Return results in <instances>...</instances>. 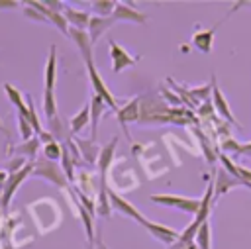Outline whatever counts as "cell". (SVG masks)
I'll list each match as a JSON object with an SVG mask.
<instances>
[{"mask_svg":"<svg viewBox=\"0 0 251 249\" xmlns=\"http://www.w3.org/2000/svg\"><path fill=\"white\" fill-rule=\"evenodd\" d=\"M35 167H33V176H39V178H45L49 182H53L57 188H69V178L67 174L63 173V167L57 165L55 161H49V159H39V161H33Z\"/></svg>","mask_w":251,"mask_h":249,"instance_id":"obj_1","label":"cell"},{"mask_svg":"<svg viewBox=\"0 0 251 249\" xmlns=\"http://www.w3.org/2000/svg\"><path fill=\"white\" fill-rule=\"evenodd\" d=\"M151 202L161 204V206H169V208H178L180 212L194 214V216L200 210V200L198 198H188V196H178V194H153Z\"/></svg>","mask_w":251,"mask_h":249,"instance_id":"obj_2","label":"cell"},{"mask_svg":"<svg viewBox=\"0 0 251 249\" xmlns=\"http://www.w3.org/2000/svg\"><path fill=\"white\" fill-rule=\"evenodd\" d=\"M33 167H35V163H31V161H29L22 171L12 173V174L8 176L6 186H4V192H2V198H0V208H2V212H6V210H8V206H10L12 198H14V194L18 192V188L22 186V182H24L29 174H33Z\"/></svg>","mask_w":251,"mask_h":249,"instance_id":"obj_3","label":"cell"},{"mask_svg":"<svg viewBox=\"0 0 251 249\" xmlns=\"http://www.w3.org/2000/svg\"><path fill=\"white\" fill-rule=\"evenodd\" d=\"M86 73H88V78H90V84H92V94H98V96L106 102V106H108L110 110L118 112V110H120L118 100H116V96L110 92V88L106 86V82L102 80V76H100V73H98L94 61H92V63H86Z\"/></svg>","mask_w":251,"mask_h":249,"instance_id":"obj_4","label":"cell"},{"mask_svg":"<svg viewBox=\"0 0 251 249\" xmlns=\"http://www.w3.org/2000/svg\"><path fill=\"white\" fill-rule=\"evenodd\" d=\"M108 49H110V63H112V73L118 75L126 67H133L137 63V57H133L129 51H126L122 45H118L116 39H108Z\"/></svg>","mask_w":251,"mask_h":249,"instance_id":"obj_5","label":"cell"},{"mask_svg":"<svg viewBox=\"0 0 251 249\" xmlns=\"http://www.w3.org/2000/svg\"><path fill=\"white\" fill-rule=\"evenodd\" d=\"M139 106H141V98L135 96L131 98L129 102H126L118 112H116V118H118V124L122 125L126 137L129 139V133H127V124H133V122H141V114H139Z\"/></svg>","mask_w":251,"mask_h":249,"instance_id":"obj_6","label":"cell"},{"mask_svg":"<svg viewBox=\"0 0 251 249\" xmlns=\"http://www.w3.org/2000/svg\"><path fill=\"white\" fill-rule=\"evenodd\" d=\"M141 225L153 235V237H157L161 243H165V245H175L176 241H178V231L176 229H173V227H169V225H163V224H157V222H151V220H147V218H143L141 220Z\"/></svg>","mask_w":251,"mask_h":249,"instance_id":"obj_7","label":"cell"},{"mask_svg":"<svg viewBox=\"0 0 251 249\" xmlns=\"http://www.w3.org/2000/svg\"><path fill=\"white\" fill-rule=\"evenodd\" d=\"M235 186H245V182L239 180V178H235V176H231L226 169H220L216 173V178H214V200L222 198L226 192H229Z\"/></svg>","mask_w":251,"mask_h":249,"instance_id":"obj_8","label":"cell"},{"mask_svg":"<svg viewBox=\"0 0 251 249\" xmlns=\"http://www.w3.org/2000/svg\"><path fill=\"white\" fill-rule=\"evenodd\" d=\"M69 37L75 41V45L78 47V51H80V55H82V59H84V63H92V39H90V35H88V31L86 29H76V27H71V31H69Z\"/></svg>","mask_w":251,"mask_h":249,"instance_id":"obj_9","label":"cell"},{"mask_svg":"<svg viewBox=\"0 0 251 249\" xmlns=\"http://www.w3.org/2000/svg\"><path fill=\"white\" fill-rule=\"evenodd\" d=\"M108 198H110V204H112V208H114L116 212L127 216V218H131V220H135V222H139V224H141V220L145 218V216L139 214V210H137L133 204H129V202L124 200L118 192H114V190H110V188H108Z\"/></svg>","mask_w":251,"mask_h":249,"instance_id":"obj_10","label":"cell"},{"mask_svg":"<svg viewBox=\"0 0 251 249\" xmlns=\"http://www.w3.org/2000/svg\"><path fill=\"white\" fill-rule=\"evenodd\" d=\"M73 141L78 147V151H80V155H82V159H84L86 165H96L98 163V157H100L102 147L96 145V139H90V137L88 139H80V137L75 135Z\"/></svg>","mask_w":251,"mask_h":249,"instance_id":"obj_11","label":"cell"},{"mask_svg":"<svg viewBox=\"0 0 251 249\" xmlns=\"http://www.w3.org/2000/svg\"><path fill=\"white\" fill-rule=\"evenodd\" d=\"M112 20L114 22H120V20H126V22H131V24H145L147 22V16L137 12L135 8H131L129 4L126 2H118L116 4V10L112 14Z\"/></svg>","mask_w":251,"mask_h":249,"instance_id":"obj_12","label":"cell"},{"mask_svg":"<svg viewBox=\"0 0 251 249\" xmlns=\"http://www.w3.org/2000/svg\"><path fill=\"white\" fill-rule=\"evenodd\" d=\"M212 98H214V108L220 112V116L226 120V122H229V124H233V125H239L237 122H235V118H233V114H231V110H229V104H227V100H226V96L222 94V90L218 88V84H216V76H212Z\"/></svg>","mask_w":251,"mask_h":249,"instance_id":"obj_13","label":"cell"},{"mask_svg":"<svg viewBox=\"0 0 251 249\" xmlns=\"http://www.w3.org/2000/svg\"><path fill=\"white\" fill-rule=\"evenodd\" d=\"M90 139H96V131H98V124L102 120V114L106 112V102L98 96V94H92L90 98Z\"/></svg>","mask_w":251,"mask_h":249,"instance_id":"obj_14","label":"cell"},{"mask_svg":"<svg viewBox=\"0 0 251 249\" xmlns=\"http://www.w3.org/2000/svg\"><path fill=\"white\" fill-rule=\"evenodd\" d=\"M116 147H118V137H114L110 143H106L100 151V157H98V171H100V180L106 182V173L112 165V159H114V153H116Z\"/></svg>","mask_w":251,"mask_h":249,"instance_id":"obj_15","label":"cell"},{"mask_svg":"<svg viewBox=\"0 0 251 249\" xmlns=\"http://www.w3.org/2000/svg\"><path fill=\"white\" fill-rule=\"evenodd\" d=\"M63 14H65V18H67V22H69L71 27H76V29H88V24H90V18H92L88 12L67 6V10H65Z\"/></svg>","mask_w":251,"mask_h":249,"instance_id":"obj_16","label":"cell"},{"mask_svg":"<svg viewBox=\"0 0 251 249\" xmlns=\"http://www.w3.org/2000/svg\"><path fill=\"white\" fill-rule=\"evenodd\" d=\"M55 78H57V47L51 45L49 57H47V63H45V73H43V82H45L47 90H53Z\"/></svg>","mask_w":251,"mask_h":249,"instance_id":"obj_17","label":"cell"},{"mask_svg":"<svg viewBox=\"0 0 251 249\" xmlns=\"http://www.w3.org/2000/svg\"><path fill=\"white\" fill-rule=\"evenodd\" d=\"M112 24H114V20L112 18H102V16H92L90 18V24H88V35H90V39H92V43H96L100 37H102V33L108 29V27H112Z\"/></svg>","mask_w":251,"mask_h":249,"instance_id":"obj_18","label":"cell"},{"mask_svg":"<svg viewBox=\"0 0 251 249\" xmlns=\"http://www.w3.org/2000/svg\"><path fill=\"white\" fill-rule=\"evenodd\" d=\"M39 147H41V141H39V137L35 135V137H31L29 141H22L20 145H16L10 153H12L14 157H27V159L31 161V159H35Z\"/></svg>","mask_w":251,"mask_h":249,"instance_id":"obj_19","label":"cell"},{"mask_svg":"<svg viewBox=\"0 0 251 249\" xmlns=\"http://www.w3.org/2000/svg\"><path fill=\"white\" fill-rule=\"evenodd\" d=\"M76 208H78V218L84 225V233H86V241H88L86 245H88V249H94V216L80 204H76Z\"/></svg>","mask_w":251,"mask_h":249,"instance_id":"obj_20","label":"cell"},{"mask_svg":"<svg viewBox=\"0 0 251 249\" xmlns=\"http://www.w3.org/2000/svg\"><path fill=\"white\" fill-rule=\"evenodd\" d=\"M4 90H6V96H8V100L16 106V110H18V114H22V116H25V112H27V102H25V98L22 96V92L14 86V84H10V82H4Z\"/></svg>","mask_w":251,"mask_h":249,"instance_id":"obj_21","label":"cell"},{"mask_svg":"<svg viewBox=\"0 0 251 249\" xmlns=\"http://www.w3.org/2000/svg\"><path fill=\"white\" fill-rule=\"evenodd\" d=\"M90 122V104L86 102L82 108H80V112L78 114H75L73 118H71V122H69V127H71V133H73V137L86 125Z\"/></svg>","mask_w":251,"mask_h":249,"instance_id":"obj_22","label":"cell"},{"mask_svg":"<svg viewBox=\"0 0 251 249\" xmlns=\"http://www.w3.org/2000/svg\"><path fill=\"white\" fill-rule=\"evenodd\" d=\"M214 31H216V27L196 31V33H194V37H192V43H194V45H196L200 51L210 53V51H212V39H214Z\"/></svg>","mask_w":251,"mask_h":249,"instance_id":"obj_23","label":"cell"},{"mask_svg":"<svg viewBox=\"0 0 251 249\" xmlns=\"http://www.w3.org/2000/svg\"><path fill=\"white\" fill-rule=\"evenodd\" d=\"M49 131L53 133V137L67 139V141H71V139H73L71 129H67V124H65L59 116H57V118H53V120H49Z\"/></svg>","mask_w":251,"mask_h":249,"instance_id":"obj_24","label":"cell"},{"mask_svg":"<svg viewBox=\"0 0 251 249\" xmlns=\"http://www.w3.org/2000/svg\"><path fill=\"white\" fill-rule=\"evenodd\" d=\"M25 102H27V112H25V120L29 122V125L33 127V131H35V135H39L41 131H43V127H41V122H39V118H37V112H35V106H33V98L27 94L25 96Z\"/></svg>","mask_w":251,"mask_h":249,"instance_id":"obj_25","label":"cell"},{"mask_svg":"<svg viewBox=\"0 0 251 249\" xmlns=\"http://www.w3.org/2000/svg\"><path fill=\"white\" fill-rule=\"evenodd\" d=\"M116 4H118V2H114V0H94L90 6H92V10L96 12V16L112 18V14H114V10H116Z\"/></svg>","mask_w":251,"mask_h":249,"instance_id":"obj_26","label":"cell"},{"mask_svg":"<svg viewBox=\"0 0 251 249\" xmlns=\"http://www.w3.org/2000/svg\"><path fill=\"white\" fill-rule=\"evenodd\" d=\"M196 245L198 249H212V229H210V222H204L198 229L196 235Z\"/></svg>","mask_w":251,"mask_h":249,"instance_id":"obj_27","label":"cell"},{"mask_svg":"<svg viewBox=\"0 0 251 249\" xmlns=\"http://www.w3.org/2000/svg\"><path fill=\"white\" fill-rule=\"evenodd\" d=\"M43 112L47 116V122L57 118V102H55V94L53 90H43Z\"/></svg>","mask_w":251,"mask_h":249,"instance_id":"obj_28","label":"cell"},{"mask_svg":"<svg viewBox=\"0 0 251 249\" xmlns=\"http://www.w3.org/2000/svg\"><path fill=\"white\" fill-rule=\"evenodd\" d=\"M43 155H45V159L57 163V159L63 157V145H61L59 141H53V143H49V145H43Z\"/></svg>","mask_w":251,"mask_h":249,"instance_id":"obj_29","label":"cell"},{"mask_svg":"<svg viewBox=\"0 0 251 249\" xmlns=\"http://www.w3.org/2000/svg\"><path fill=\"white\" fill-rule=\"evenodd\" d=\"M18 127H20V135H22V139H24V141H29L31 137H35L33 127L29 125V122H27L22 114H18Z\"/></svg>","mask_w":251,"mask_h":249,"instance_id":"obj_30","label":"cell"},{"mask_svg":"<svg viewBox=\"0 0 251 249\" xmlns=\"http://www.w3.org/2000/svg\"><path fill=\"white\" fill-rule=\"evenodd\" d=\"M73 194H75V196L80 200L78 204H80L82 208H86V210H88L92 216H96V204H94V200H92V198H90L86 192H82V190H76V188H75V190H73Z\"/></svg>","mask_w":251,"mask_h":249,"instance_id":"obj_31","label":"cell"},{"mask_svg":"<svg viewBox=\"0 0 251 249\" xmlns=\"http://www.w3.org/2000/svg\"><path fill=\"white\" fill-rule=\"evenodd\" d=\"M220 163L224 165V169L231 174V176H235V178H239V171H237V165L226 155V153H220Z\"/></svg>","mask_w":251,"mask_h":249,"instance_id":"obj_32","label":"cell"},{"mask_svg":"<svg viewBox=\"0 0 251 249\" xmlns=\"http://www.w3.org/2000/svg\"><path fill=\"white\" fill-rule=\"evenodd\" d=\"M24 14L27 16V18H31V20H37V22H49L39 10H35V8H31V6H27L25 4V8H24Z\"/></svg>","mask_w":251,"mask_h":249,"instance_id":"obj_33","label":"cell"},{"mask_svg":"<svg viewBox=\"0 0 251 249\" xmlns=\"http://www.w3.org/2000/svg\"><path fill=\"white\" fill-rule=\"evenodd\" d=\"M210 90H212V84H204L202 88H190V94L198 100V98H206L210 94Z\"/></svg>","mask_w":251,"mask_h":249,"instance_id":"obj_34","label":"cell"},{"mask_svg":"<svg viewBox=\"0 0 251 249\" xmlns=\"http://www.w3.org/2000/svg\"><path fill=\"white\" fill-rule=\"evenodd\" d=\"M222 147H224L226 151H233V153H237V155H239L241 143H237V141H233L231 137H227V139H224V141H222Z\"/></svg>","mask_w":251,"mask_h":249,"instance_id":"obj_35","label":"cell"},{"mask_svg":"<svg viewBox=\"0 0 251 249\" xmlns=\"http://www.w3.org/2000/svg\"><path fill=\"white\" fill-rule=\"evenodd\" d=\"M237 171H239V180H243L245 186L251 188V171L245 169V167H241V165H237Z\"/></svg>","mask_w":251,"mask_h":249,"instance_id":"obj_36","label":"cell"},{"mask_svg":"<svg viewBox=\"0 0 251 249\" xmlns=\"http://www.w3.org/2000/svg\"><path fill=\"white\" fill-rule=\"evenodd\" d=\"M37 137H39L41 145H49V143H53V141H55V137H53V133H51L49 129H43V131H41Z\"/></svg>","mask_w":251,"mask_h":249,"instance_id":"obj_37","label":"cell"},{"mask_svg":"<svg viewBox=\"0 0 251 249\" xmlns=\"http://www.w3.org/2000/svg\"><path fill=\"white\" fill-rule=\"evenodd\" d=\"M8 171L6 169H0V198H2V192H4V186H6V180H8Z\"/></svg>","mask_w":251,"mask_h":249,"instance_id":"obj_38","label":"cell"},{"mask_svg":"<svg viewBox=\"0 0 251 249\" xmlns=\"http://www.w3.org/2000/svg\"><path fill=\"white\" fill-rule=\"evenodd\" d=\"M0 8H18V2H14V0H0Z\"/></svg>","mask_w":251,"mask_h":249,"instance_id":"obj_39","label":"cell"},{"mask_svg":"<svg viewBox=\"0 0 251 249\" xmlns=\"http://www.w3.org/2000/svg\"><path fill=\"white\" fill-rule=\"evenodd\" d=\"M239 155H251V141H249V143H245V145H241Z\"/></svg>","mask_w":251,"mask_h":249,"instance_id":"obj_40","label":"cell"},{"mask_svg":"<svg viewBox=\"0 0 251 249\" xmlns=\"http://www.w3.org/2000/svg\"><path fill=\"white\" fill-rule=\"evenodd\" d=\"M180 249H198V245H196V241H194V243H188V245H184V247H180Z\"/></svg>","mask_w":251,"mask_h":249,"instance_id":"obj_41","label":"cell"},{"mask_svg":"<svg viewBox=\"0 0 251 249\" xmlns=\"http://www.w3.org/2000/svg\"><path fill=\"white\" fill-rule=\"evenodd\" d=\"M0 131H2V133H10V131H8V127L2 124V120H0Z\"/></svg>","mask_w":251,"mask_h":249,"instance_id":"obj_42","label":"cell"},{"mask_svg":"<svg viewBox=\"0 0 251 249\" xmlns=\"http://www.w3.org/2000/svg\"><path fill=\"white\" fill-rule=\"evenodd\" d=\"M98 249H106V247H104V245H102V243H98Z\"/></svg>","mask_w":251,"mask_h":249,"instance_id":"obj_43","label":"cell"},{"mask_svg":"<svg viewBox=\"0 0 251 249\" xmlns=\"http://www.w3.org/2000/svg\"><path fill=\"white\" fill-rule=\"evenodd\" d=\"M0 212H2V208H0Z\"/></svg>","mask_w":251,"mask_h":249,"instance_id":"obj_44","label":"cell"}]
</instances>
